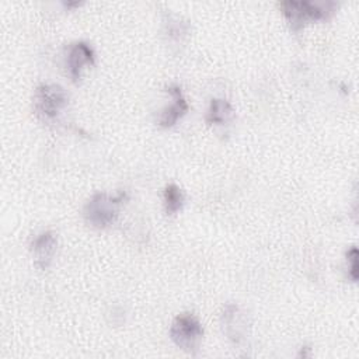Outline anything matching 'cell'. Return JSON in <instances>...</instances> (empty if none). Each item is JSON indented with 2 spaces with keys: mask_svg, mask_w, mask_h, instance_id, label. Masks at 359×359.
Returning <instances> with one entry per match:
<instances>
[{
  "mask_svg": "<svg viewBox=\"0 0 359 359\" xmlns=\"http://www.w3.org/2000/svg\"><path fill=\"white\" fill-rule=\"evenodd\" d=\"M128 199L126 192L109 195L104 192L95 194L84 206V219L88 224L97 229H105L111 226L116 217L121 205Z\"/></svg>",
  "mask_w": 359,
  "mask_h": 359,
  "instance_id": "obj_2",
  "label": "cell"
},
{
  "mask_svg": "<svg viewBox=\"0 0 359 359\" xmlns=\"http://www.w3.org/2000/svg\"><path fill=\"white\" fill-rule=\"evenodd\" d=\"M69 95L57 84H42L35 93V109L46 119H53L67 105Z\"/></svg>",
  "mask_w": 359,
  "mask_h": 359,
  "instance_id": "obj_4",
  "label": "cell"
},
{
  "mask_svg": "<svg viewBox=\"0 0 359 359\" xmlns=\"http://www.w3.org/2000/svg\"><path fill=\"white\" fill-rule=\"evenodd\" d=\"M184 203V194L175 184H170L164 189V209L167 215H175Z\"/></svg>",
  "mask_w": 359,
  "mask_h": 359,
  "instance_id": "obj_10",
  "label": "cell"
},
{
  "mask_svg": "<svg viewBox=\"0 0 359 359\" xmlns=\"http://www.w3.org/2000/svg\"><path fill=\"white\" fill-rule=\"evenodd\" d=\"M57 237L53 231H42L31 243V252L34 255L35 265L39 269H46L56 252Z\"/></svg>",
  "mask_w": 359,
  "mask_h": 359,
  "instance_id": "obj_6",
  "label": "cell"
},
{
  "mask_svg": "<svg viewBox=\"0 0 359 359\" xmlns=\"http://www.w3.org/2000/svg\"><path fill=\"white\" fill-rule=\"evenodd\" d=\"M95 55L93 48L87 42H74L67 48V55H66V66L70 79L74 83H79L81 77V72L86 66L94 65Z\"/></svg>",
  "mask_w": 359,
  "mask_h": 359,
  "instance_id": "obj_5",
  "label": "cell"
},
{
  "mask_svg": "<svg viewBox=\"0 0 359 359\" xmlns=\"http://www.w3.org/2000/svg\"><path fill=\"white\" fill-rule=\"evenodd\" d=\"M202 335L203 328L199 320L191 313H182L177 316L170 328V337L172 342L191 355L198 352Z\"/></svg>",
  "mask_w": 359,
  "mask_h": 359,
  "instance_id": "obj_3",
  "label": "cell"
},
{
  "mask_svg": "<svg viewBox=\"0 0 359 359\" xmlns=\"http://www.w3.org/2000/svg\"><path fill=\"white\" fill-rule=\"evenodd\" d=\"M346 259L351 264L349 265V276L353 282H356V279H358V250H356V247H352L346 252Z\"/></svg>",
  "mask_w": 359,
  "mask_h": 359,
  "instance_id": "obj_11",
  "label": "cell"
},
{
  "mask_svg": "<svg viewBox=\"0 0 359 359\" xmlns=\"http://www.w3.org/2000/svg\"><path fill=\"white\" fill-rule=\"evenodd\" d=\"M223 331L236 344L241 342L247 334V318L238 306L227 304L222 314Z\"/></svg>",
  "mask_w": 359,
  "mask_h": 359,
  "instance_id": "obj_7",
  "label": "cell"
},
{
  "mask_svg": "<svg viewBox=\"0 0 359 359\" xmlns=\"http://www.w3.org/2000/svg\"><path fill=\"white\" fill-rule=\"evenodd\" d=\"M233 116V108L229 101L222 98H213L206 112V122L209 125H224Z\"/></svg>",
  "mask_w": 359,
  "mask_h": 359,
  "instance_id": "obj_9",
  "label": "cell"
},
{
  "mask_svg": "<svg viewBox=\"0 0 359 359\" xmlns=\"http://www.w3.org/2000/svg\"><path fill=\"white\" fill-rule=\"evenodd\" d=\"M337 4L334 1H294L286 0L280 3L285 18L293 31L302 29L306 24L323 21L331 17Z\"/></svg>",
  "mask_w": 359,
  "mask_h": 359,
  "instance_id": "obj_1",
  "label": "cell"
},
{
  "mask_svg": "<svg viewBox=\"0 0 359 359\" xmlns=\"http://www.w3.org/2000/svg\"><path fill=\"white\" fill-rule=\"evenodd\" d=\"M167 91L172 95L174 101L170 107L164 108L158 116V123L164 128H170L172 125L177 123V121L185 115V112L188 111V104L187 100L184 98L181 88L178 86H170L167 88Z\"/></svg>",
  "mask_w": 359,
  "mask_h": 359,
  "instance_id": "obj_8",
  "label": "cell"
}]
</instances>
